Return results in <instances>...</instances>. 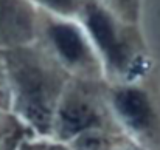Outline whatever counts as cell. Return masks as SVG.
Listing matches in <instances>:
<instances>
[{
    "label": "cell",
    "instance_id": "3",
    "mask_svg": "<svg viewBox=\"0 0 160 150\" xmlns=\"http://www.w3.org/2000/svg\"><path fill=\"white\" fill-rule=\"evenodd\" d=\"M87 26L107 62L113 68L123 70L128 62V53L106 12L97 6H90L87 11Z\"/></svg>",
    "mask_w": 160,
    "mask_h": 150
},
{
    "label": "cell",
    "instance_id": "10",
    "mask_svg": "<svg viewBox=\"0 0 160 150\" xmlns=\"http://www.w3.org/2000/svg\"><path fill=\"white\" fill-rule=\"evenodd\" d=\"M23 150H45V149H42V147H38V146H28V147H25Z\"/></svg>",
    "mask_w": 160,
    "mask_h": 150
},
{
    "label": "cell",
    "instance_id": "5",
    "mask_svg": "<svg viewBox=\"0 0 160 150\" xmlns=\"http://www.w3.org/2000/svg\"><path fill=\"white\" fill-rule=\"evenodd\" d=\"M50 36L61 57L70 63L81 67L89 60V50L76 26L68 23H58L50 30Z\"/></svg>",
    "mask_w": 160,
    "mask_h": 150
},
{
    "label": "cell",
    "instance_id": "8",
    "mask_svg": "<svg viewBox=\"0 0 160 150\" xmlns=\"http://www.w3.org/2000/svg\"><path fill=\"white\" fill-rule=\"evenodd\" d=\"M104 150H137L135 147H132V146H113L112 149H104Z\"/></svg>",
    "mask_w": 160,
    "mask_h": 150
},
{
    "label": "cell",
    "instance_id": "6",
    "mask_svg": "<svg viewBox=\"0 0 160 150\" xmlns=\"http://www.w3.org/2000/svg\"><path fill=\"white\" fill-rule=\"evenodd\" d=\"M5 22L14 37L31 36L33 14L23 0H0V23Z\"/></svg>",
    "mask_w": 160,
    "mask_h": 150
},
{
    "label": "cell",
    "instance_id": "7",
    "mask_svg": "<svg viewBox=\"0 0 160 150\" xmlns=\"http://www.w3.org/2000/svg\"><path fill=\"white\" fill-rule=\"evenodd\" d=\"M41 2L62 14H70L76 9V0H41Z\"/></svg>",
    "mask_w": 160,
    "mask_h": 150
},
{
    "label": "cell",
    "instance_id": "2",
    "mask_svg": "<svg viewBox=\"0 0 160 150\" xmlns=\"http://www.w3.org/2000/svg\"><path fill=\"white\" fill-rule=\"evenodd\" d=\"M113 104L123 124L132 133L148 141L156 139V116L143 91L135 88H124L117 93Z\"/></svg>",
    "mask_w": 160,
    "mask_h": 150
},
{
    "label": "cell",
    "instance_id": "1",
    "mask_svg": "<svg viewBox=\"0 0 160 150\" xmlns=\"http://www.w3.org/2000/svg\"><path fill=\"white\" fill-rule=\"evenodd\" d=\"M20 104L25 118L41 132L47 133L53 124L56 96L54 77L42 67H23L20 77Z\"/></svg>",
    "mask_w": 160,
    "mask_h": 150
},
{
    "label": "cell",
    "instance_id": "9",
    "mask_svg": "<svg viewBox=\"0 0 160 150\" xmlns=\"http://www.w3.org/2000/svg\"><path fill=\"white\" fill-rule=\"evenodd\" d=\"M45 150H68V149H65L62 146H50V147H47Z\"/></svg>",
    "mask_w": 160,
    "mask_h": 150
},
{
    "label": "cell",
    "instance_id": "4",
    "mask_svg": "<svg viewBox=\"0 0 160 150\" xmlns=\"http://www.w3.org/2000/svg\"><path fill=\"white\" fill-rule=\"evenodd\" d=\"M98 122L95 110L84 101L72 98L58 111V133L62 139L78 138Z\"/></svg>",
    "mask_w": 160,
    "mask_h": 150
}]
</instances>
